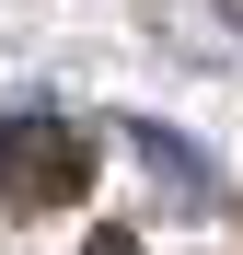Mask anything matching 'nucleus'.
Returning a JSON list of instances; mask_svg holds the SVG:
<instances>
[{
    "label": "nucleus",
    "mask_w": 243,
    "mask_h": 255,
    "mask_svg": "<svg viewBox=\"0 0 243 255\" xmlns=\"http://www.w3.org/2000/svg\"><path fill=\"white\" fill-rule=\"evenodd\" d=\"M81 162H70V139L58 128H23L12 151H0V197H47V186H70Z\"/></svg>",
    "instance_id": "nucleus-1"
}]
</instances>
